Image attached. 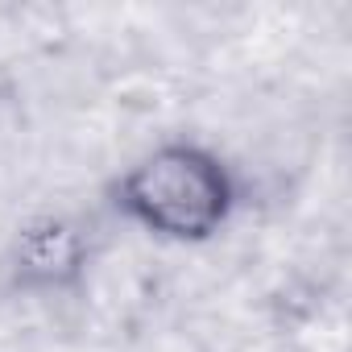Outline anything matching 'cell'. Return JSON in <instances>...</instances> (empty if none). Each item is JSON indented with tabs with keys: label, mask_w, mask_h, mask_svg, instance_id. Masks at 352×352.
<instances>
[{
	"label": "cell",
	"mask_w": 352,
	"mask_h": 352,
	"mask_svg": "<svg viewBox=\"0 0 352 352\" xmlns=\"http://www.w3.org/2000/svg\"><path fill=\"white\" fill-rule=\"evenodd\" d=\"M87 265V241L71 220H34L17 232L13 245V270L25 286L38 290H58L71 286Z\"/></svg>",
	"instance_id": "2"
},
{
	"label": "cell",
	"mask_w": 352,
	"mask_h": 352,
	"mask_svg": "<svg viewBox=\"0 0 352 352\" xmlns=\"http://www.w3.org/2000/svg\"><path fill=\"white\" fill-rule=\"evenodd\" d=\"M116 208L149 236L204 245L228 224L236 208V187L228 166L212 149L170 141L145 153L116 183Z\"/></svg>",
	"instance_id": "1"
}]
</instances>
